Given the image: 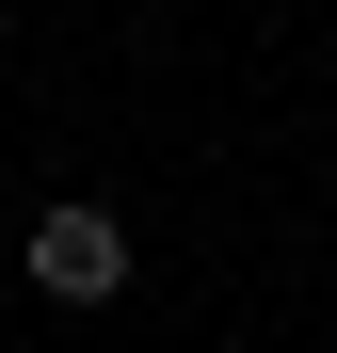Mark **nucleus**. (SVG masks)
Wrapping results in <instances>:
<instances>
[{
    "instance_id": "1",
    "label": "nucleus",
    "mask_w": 337,
    "mask_h": 353,
    "mask_svg": "<svg viewBox=\"0 0 337 353\" xmlns=\"http://www.w3.org/2000/svg\"><path fill=\"white\" fill-rule=\"evenodd\" d=\"M32 289L48 305H112V289H129V225L112 209H48L32 225Z\"/></svg>"
}]
</instances>
